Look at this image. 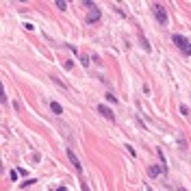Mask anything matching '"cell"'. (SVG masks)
<instances>
[{
	"label": "cell",
	"mask_w": 191,
	"mask_h": 191,
	"mask_svg": "<svg viewBox=\"0 0 191 191\" xmlns=\"http://www.w3.org/2000/svg\"><path fill=\"white\" fill-rule=\"evenodd\" d=\"M67 159H70L72 165H74V169L80 174V172H83V165H80V161H78V157L74 154V150H72V148H67Z\"/></svg>",
	"instance_id": "3"
},
{
	"label": "cell",
	"mask_w": 191,
	"mask_h": 191,
	"mask_svg": "<svg viewBox=\"0 0 191 191\" xmlns=\"http://www.w3.org/2000/svg\"><path fill=\"white\" fill-rule=\"evenodd\" d=\"M161 172H163V167H157V165H152V167L148 169V174H150L152 178H157V176L161 174Z\"/></svg>",
	"instance_id": "7"
},
{
	"label": "cell",
	"mask_w": 191,
	"mask_h": 191,
	"mask_svg": "<svg viewBox=\"0 0 191 191\" xmlns=\"http://www.w3.org/2000/svg\"><path fill=\"white\" fill-rule=\"evenodd\" d=\"M152 11H154V17H157V20H159V24H163V26H165L167 24V11H165V7H163V4H152Z\"/></svg>",
	"instance_id": "2"
},
{
	"label": "cell",
	"mask_w": 191,
	"mask_h": 191,
	"mask_svg": "<svg viewBox=\"0 0 191 191\" xmlns=\"http://www.w3.org/2000/svg\"><path fill=\"white\" fill-rule=\"evenodd\" d=\"M57 7H59L61 11H63V9H67V2H63V0H59V2H57Z\"/></svg>",
	"instance_id": "9"
},
{
	"label": "cell",
	"mask_w": 191,
	"mask_h": 191,
	"mask_svg": "<svg viewBox=\"0 0 191 191\" xmlns=\"http://www.w3.org/2000/svg\"><path fill=\"white\" fill-rule=\"evenodd\" d=\"M57 191H67V187H59V189H57Z\"/></svg>",
	"instance_id": "15"
},
{
	"label": "cell",
	"mask_w": 191,
	"mask_h": 191,
	"mask_svg": "<svg viewBox=\"0 0 191 191\" xmlns=\"http://www.w3.org/2000/svg\"><path fill=\"white\" fill-rule=\"evenodd\" d=\"M172 41L178 46V50H183L185 54H191V39L185 35H172Z\"/></svg>",
	"instance_id": "1"
},
{
	"label": "cell",
	"mask_w": 191,
	"mask_h": 191,
	"mask_svg": "<svg viewBox=\"0 0 191 191\" xmlns=\"http://www.w3.org/2000/svg\"><path fill=\"white\" fill-rule=\"evenodd\" d=\"M17 176H20V172L13 169V172H11V178H13V180H17Z\"/></svg>",
	"instance_id": "13"
},
{
	"label": "cell",
	"mask_w": 191,
	"mask_h": 191,
	"mask_svg": "<svg viewBox=\"0 0 191 191\" xmlns=\"http://www.w3.org/2000/svg\"><path fill=\"white\" fill-rule=\"evenodd\" d=\"M180 113H183V115H189V109H187L185 104H180Z\"/></svg>",
	"instance_id": "11"
},
{
	"label": "cell",
	"mask_w": 191,
	"mask_h": 191,
	"mask_svg": "<svg viewBox=\"0 0 191 191\" xmlns=\"http://www.w3.org/2000/svg\"><path fill=\"white\" fill-rule=\"evenodd\" d=\"M100 17H102V13H100V9H91V11H89V15L85 17V22L87 24H96Z\"/></svg>",
	"instance_id": "4"
},
{
	"label": "cell",
	"mask_w": 191,
	"mask_h": 191,
	"mask_svg": "<svg viewBox=\"0 0 191 191\" xmlns=\"http://www.w3.org/2000/svg\"><path fill=\"white\" fill-rule=\"evenodd\" d=\"M106 100H109V102H117V98L113 94H106Z\"/></svg>",
	"instance_id": "10"
},
{
	"label": "cell",
	"mask_w": 191,
	"mask_h": 191,
	"mask_svg": "<svg viewBox=\"0 0 191 191\" xmlns=\"http://www.w3.org/2000/svg\"><path fill=\"white\" fill-rule=\"evenodd\" d=\"M141 46H143L145 50H150V43H148V39H145V37H143V35H141Z\"/></svg>",
	"instance_id": "8"
},
{
	"label": "cell",
	"mask_w": 191,
	"mask_h": 191,
	"mask_svg": "<svg viewBox=\"0 0 191 191\" xmlns=\"http://www.w3.org/2000/svg\"><path fill=\"white\" fill-rule=\"evenodd\" d=\"M50 109H52V113H54V115H61V113H63V106L57 102V100H52V102H50Z\"/></svg>",
	"instance_id": "6"
},
{
	"label": "cell",
	"mask_w": 191,
	"mask_h": 191,
	"mask_svg": "<svg viewBox=\"0 0 191 191\" xmlns=\"http://www.w3.org/2000/svg\"><path fill=\"white\" fill-rule=\"evenodd\" d=\"M98 113H102V115L106 117L109 122H115V113H113L109 106H102V104H100V106H98Z\"/></svg>",
	"instance_id": "5"
},
{
	"label": "cell",
	"mask_w": 191,
	"mask_h": 191,
	"mask_svg": "<svg viewBox=\"0 0 191 191\" xmlns=\"http://www.w3.org/2000/svg\"><path fill=\"white\" fill-rule=\"evenodd\" d=\"M33 183H35V178H33V180H31V178H28V180H24V183H22V187H31V185H33Z\"/></svg>",
	"instance_id": "12"
},
{
	"label": "cell",
	"mask_w": 191,
	"mask_h": 191,
	"mask_svg": "<svg viewBox=\"0 0 191 191\" xmlns=\"http://www.w3.org/2000/svg\"><path fill=\"white\" fill-rule=\"evenodd\" d=\"M80 189H83V191H89V187H87L85 180H80Z\"/></svg>",
	"instance_id": "14"
}]
</instances>
